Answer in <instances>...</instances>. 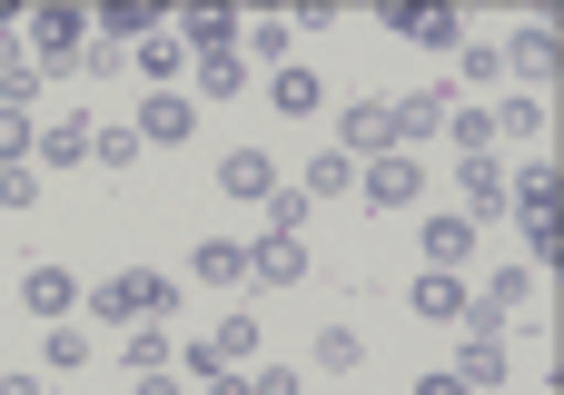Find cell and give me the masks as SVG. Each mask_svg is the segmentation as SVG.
<instances>
[{"mask_svg":"<svg viewBox=\"0 0 564 395\" xmlns=\"http://www.w3.org/2000/svg\"><path fill=\"white\" fill-rule=\"evenodd\" d=\"M129 129H139V149H178V139L198 129V99H188V89H149Z\"/></svg>","mask_w":564,"mask_h":395,"instance_id":"277c9868","label":"cell"},{"mask_svg":"<svg viewBox=\"0 0 564 395\" xmlns=\"http://www.w3.org/2000/svg\"><path fill=\"white\" fill-rule=\"evenodd\" d=\"M525 267H535V277H555V267H564V208H555V218H525Z\"/></svg>","mask_w":564,"mask_h":395,"instance_id":"d4e9b609","label":"cell"},{"mask_svg":"<svg viewBox=\"0 0 564 395\" xmlns=\"http://www.w3.org/2000/svg\"><path fill=\"white\" fill-rule=\"evenodd\" d=\"M486 307L525 317V307H535V267H525V257H516V267H496V277H486Z\"/></svg>","mask_w":564,"mask_h":395,"instance_id":"4316f807","label":"cell"},{"mask_svg":"<svg viewBox=\"0 0 564 395\" xmlns=\"http://www.w3.org/2000/svg\"><path fill=\"white\" fill-rule=\"evenodd\" d=\"M297 386H307L297 366H258V376H248V395H297Z\"/></svg>","mask_w":564,"mask_h":395,"instance_id":"74e56055","label":"cell"},{"mask_svg":"<svg viewBox=\"0 0 564 395\" xmlns=\"http://www.w3.org/2000/svg\"><path fill=\"white\" fill-rule=\"evenodd\" d=\"M40 366H59V376H79V366H89V327H69V317H59V327L40 337Z\"/></svg>","mask_w":564,"mask_h":395,"instance_id":"83f0119b","label":"cell"},{"mask_svg":"<svg viewBox=\"0 0 564 395\" xmlns=\"http://www.w3.org/2000/svg\"><path fill=\"white\" fill-rule=\"evenodd\" d=\"M89 139H99V119H50V129H40V158H50V168H79Z\"/></svg>","mask_w":564,"mask_h":395,"instance_id":"cb8c5ba5","label":"cell"},{"mask_svg":"<svg viewBox=\"0 0 564 395\" xmlns=\"http://www.w3.org/2000/svg\"><path fill=\"white\" fill-rule=\"evenodd\" d=\"M446 376H456L466 395H506V376H516V366H506V347H496V337H466Z\"/></svg>","mask_w":564,"mask_h":395,"instance_id":"7c38bea8","label":"cell"},{"mask_svg":"<svg viewBox=\"0 0 564 395\" xmlns=\"http://www.w3.org/2000/svg\"><path fill=\"white\" fill-rule=\"evenodd\" d=\"M188 277L198 287H248V238H198L188 248Z\"/></svg>","mask_w":564,"mask_h":395,"instance_id":"5bb4252c","label":"cell"},{"mask_svg":"<svg viewBox=\"0 0 564 395\" xmlns=\"http://www.w3.org/2000/svg\"><path fill=\"white\" fill-rule=\"evenodd\" d=\"M307 277V238H248V287H297Z\"/></svg>","mask_w":564,"mask_h":395,"instance_id":"30bf717a","label":"cell"},{"mask_svg":"<svg viewBox=\"0 0 564 395\" xmlns=\"http://www.w3.org/2000/svg\"><path fill=\"white\" fill-rule=\"evenodd\" d=\"M307 218H317V208H307L297 188H278V198H268V238H307Z\"/></svg>","mask_w":564,"mask_h":395,"instance_id":"836d02e7","label":"cell"},{"mask_svg":"<svg viewBox=\"0 0 564 395\" xmlns=\"http://www.w3.org/2000/svg\"><path fill=\"white\" fill-rule=\"evenodd\" d=\"M30 50H40V79H79L89 20H79V10H40V20H30Z\"/></svg>","mask_w":564,"mask_h":395,"instance_id":"7a4b0ae2","label":"cell"},{"mask_svg":"<svg viewBox=\"0 0 564 395\" xmlns=\"http://www.w3.org/2000/svg\"><path fill=\"white\" fill-rule=\"evenodd\" d=\"M506 327H516V317H506V307H486V297H476V307H466V337H496V347H506Z\"/></svg>","mask_w":564,"mask_h":395,"instance_id":"d590c367","label":"cell"},{"mask_svg":"<svg viewBox=\"0 0 564 395\" xmlns=\"http://www.w3.org/2000/svg\"><path fill=\"white\" fill-rule=\"evenodd\" d=\"M406 307H416V317H436V327H466L476 287H466V277H446V267H426V277L406 287Z\"/></svg>","mask_w":564,"mask_h":395,"instance_id":"8fae6325","label":"cell"},{"mask_svg":"<svg viewBox=\"0 0 564 395\" xmlns=\"http://www.w3.org/2000/svg\"><path fill=\"white\" fill-rule=\"evenodd\" d=\"M456 79H506V59H496L486 40H466V59H456Z\"/></svg>","mask_w":564,"mask_h":395,"instance_id":"e575fe53","label":"cell"},{"mask_svg":"<svg viewBox=\"0 0 564 395\" xmlns=\"http://www.w3.org/2000/svg\"><path fill=\"white\" fill-rule=\"evenodd\" d=\"M0 395H40V376H0Z\"/></svg>","mask_w":564,"mask_h":395,"instance_id":"60d3db41","label":"cell"},{"mask_svg":"<svg viewBox=\"0 0 564 395\" xmlns=\"http://www.w3.org/2000/svg\"><path fill=\"white\" fill-rule=\"evenodd\" d=\"M496 59H506V79H555V69H564V40L545 30V20H525V30H516Z\"/></svg>","mask_w":564,"mask_h":395,"instance_id":"9c48e42d","label":"cell"},{"mask_svg":"<svg viewBox=\"0 0 564 395\" xmlns=\"http://www.w3.org/2000/svg\"><path fill=\"white\" fill-rule=\"evenodd\" d=\"M347 188H357V158H347V149H317V158H307V178H297V198H307V208H327V198H347Z\"/></svg>","mask_w":564,"mask_h":395,"instance_id":"ac0fdd59","label":"cell"},{"mask_svg":"<svg viewBox=\"0 0 564 395\" xmlns=\"http://www.w3.org/2000/svg\"><path fill=\"white\" fill-rule=\"evenodd\" d=\"M416 238H426V267H446V277H466V257H476V238H486V228H476L466 208H446V218H426Z\"/></svg>","mask_w":564,"mask_h":395,"instance_id":"ba28073f","label":"cell"},{"mask_svg":"<svg viewBox=\"0 0 564 395\" xmlns=\"http://www.w3.org/2000/svg\"><path fill=\"white\" fill-rule=\"evenodd\" d=\"M357 188H367V208H387V218H397V208H416V198H426V168H416L406 149H387V158H357Z\"/></svg>","mask_w":564,"mask_h":395,"instance_id":"3957f363","label":"cell"},{"mask_svg":"<svg viewBox=\"0 0 564 395\" xmlns=\"http://www.w3.org/2000/svg\"><path fill=\"white\" fill-rule=\"evenodd\" d=\"M317 99H327V79H317V69H297V59H288V69H268V109H278V119H317Z\"/></svg>","mask_w":564,"mask_h":395,"instance_id":"9a60e30c","label":"cell"},{"mask_svg":"<svg viewBox=\"0 0 564 395\" xmlns=\"http://www.w3.org/2000/svg\"><path fill=\"white\" fill-rule=\"evenodd\" d=\"M79 307L109 317V327H149V317L169 327V317H178V277H159V267H119V277H99Z\"/></svg>","mask_w":564,"mask_h":395,"instance_id":"6da1fadb","label":"cell"},{"mask_svg":"<svg viewBox=\"0 0 564 395\" xmlns=\"http://www.w3.org/2000/svg\"><path fill=\"white\" fill-rule=\"evenodd\" d=\"M89 158H99V168H139V129H129V119H99Z\"/></svg>","mask_w":564,"mask_h":395,"instance_id":"f546056e","label":"cell"},{"mask_svg":"<svg viewBox=\"0 0 564 395\" xmlns=\"http://www.w3.org/2000/svg\"><path fill=\"white\" fill-rule=\"evenodd\" d=\"M506 208H516V218H555V168H545V158H525V168L506 178Z\"/></svg>","mask_w":564,"mask_h":395,"instance_id":"603a6c76","label":"cell"},{"mask_svg":"<svg viewBox=\"0 0 564 395\" xmlns=\"http://www.w3.org/2000/svg\"><path fill=\"white\" fill-rule=\"evenodd\" d=\"M40 198V168H0V208H30Z\"/></svg>","mask_w":564,"mask_h":395,"instance_id":"8d00e7d4","label":"cell"},{"mask_svg":"<svg viewBox=\"0 0 564 395\" xmlns=\"http://www.w3.org/2000/svg\"><path fill=\"white\" fill-rule=\"evenodd\" d=\"M337 149H347V158H387V149H397L387 99H347V109H337Z\"/></svg>","mask_w":564,"mask_h":395,"instance_id":"5b68a950","label":"cell"},{"mask_svg":"<svg viewBox=\"0 0 564 395\" xmlns=\"http://www.w3.org/2000/svg\"><path fill=\"white\" fill-rule=\"evenodd\" d=\"M20 307H30V317H50V327H59V317H69V307H79V277H69V267H30V277H20Z\"/></svg>","mask_w":564,"mask_h":395,"instance_id":"e0dca14e","label":"cell"},{"mask_svg":"<svg viewBox=\"0 0 564 395\" xmlns=\"http://www.w3.org/2000/svg\"><path fill=\"white\" fill-rule=\"evenodd\" d=\"M238 89H248V59H238V50L188 59V99H238Z\"/></svg>","mask_w":564,"mask_h":395,"instance_id":"44dd1931","label":"cell"},{"mask_svg":"<svg viewBox=\"0 0 564 395\" xmlns=\"http://www.w3.org/2000/svg\"><path fill=\"white\" fill-rule=\"evenodd\" d=\"M40 158V119L30 109H0V168H30Z\"/></svg>","mask_w":564,"mask_h":395,"instance_id":"f1b7e54d","label":"cell"},{"mask_svg":"<svg viewBox=\"0 0 564 395\" xmlns=\"http://www.w3.org/2000/svg\"><path fill=\"white\" fill-rule=\"evenodd\" d=\"M446 109H456V89H446V79H426V89L387 99V119H397V149H406V139H436V129H446Z\"/></svg>","mask_w":564,"mask_h":395,"instance_id":"8992f818","label":"cell"},{"mask_svg":"<svg viewBox=\"0 0 564 395\" xmlns=\"http://www.w3.org/2000/svg\"><path fill=\"white\" fill-rule=\"evenodd\" d=\"M198 395H248V366H218V376H208Z\"/></svg>","mask_w":564,"mask_h":395,"instance_id":"f35d334b","label":"cell"},{"mask_svg":"<svg viewBox=\"0 0 564 395\" xmlns=\"http://www.w3.org/2000/svg\"><path fill=\"white\" fill-rule=\"evenodd\" d=\"M446 139H456V158H496V109L456 99V109H446Z\"/></svg>","mask_w":564,"mask_h":395,"instance_id":"7402d4cb","label":"cell"},{"mask_svg":"<svg viewBox=\"0 0 564 395\" xmlns=\"http://www.w3.org/2000/svg\"><path fill=\"white\" fill-rule=\"evenodd\" d=\"M357 356H367V337H357V327H317V366H327V376H347Z\"/></svg>","mask_w":564,"mask_h":395,"instance_id":"d6a6232c","label":"cell"},{"mask_svg":"<svg viewBox=\"0 0 564 395\" xmlns=\"http://www.w3.org/2000/svg\"><path fill=\"white\" fill-rule=\"evenodd\" d=\"M387 30L416 40V50H466V20H456V10H397V0H387Z\"/></svg>","mask_w":564,"mask_h":395,"instance_id":"4fadbf2b","label":"cell"},{"mask_svg":"<svg viewBox=\"0 0 564 395\" xmlns=\"http://www.w3.org/2000/svg\"><path fill=\"white\" fill-rule=\"evenodd\" d=\"M535 129H545V99H535V89H516V99L496 109V139H535Z\"/></svg>","mask_w":564,"mask_h":395,"instance_id":"1f68e13d","label":"cell"},{"mask_svg":"<svg viewBox=\"0 0 564 395\" xmlns=\"http://www.w3.org/2000/svg\"><path fill=\"white\" fill-rule=\"evenodd\" d=\"M218 188H228L238 208H268V198H278V158H268V149H228V158H218Z\"/></svg>","mask_w":564,"mask_h":395,"instance_id":"52a82bcc","label":"cell"},{"mask_svg":"<svg viewBox=\"0 0 564 395\" xmlns=\"http://www.w3.org/2000/svg\"><path fill=\"white\" fill-rule=\"evenodd\" d=\"M456 198H466V218L486 228V218L506 208V168H496V158H456Z\"/></svg>","mask_w":564,"mask_h":395,"instance_id":"2e32d148","label":"cell"},{"mask_svg":"<svg viewBox=\"0 0 564 395\" xmlns=\"http://www.w3.org/2000/svg\"><path fill=\"white\" fill-rule=\"evenodd\" d=\"M238 40H248V59H268V69H288V50H297V20H248Z\"/></svg>","mask_w":564,"mask_h":395,"instance_id":"484cf974","label":"cell"},{"mask_svg":"<svg viewBox=\"0 0 564 395\" xmlns=\"http://www.w3.org/2000/svg\"><path fill=\"white\" fill-rule=\"evenodd\" d=\"M139 395H178V386H169V376H139Z\"/></svg>","mask_w":564,"mask_h":395,"instance_id":"b9f144b4","label":"cell"},{"mask_svg":"<svg viewBox=\"0 0 564 395\" xmlns=\"http://www.w3.org/2000/svg\"><path fill=\"white\" fill-rule=\"evenodd\" d=\"M119 356H129V376H169V356H178V337L149 317V327H119Z\"/></svg>","mask_w":564,"mask_h":395,"instance_id":"d6986e66","label":"cell"},{"mask_svg":"<svg viewBox=\"0 0 564 395\" xmlns=\"http://www.w3.org/2000/svg\"><path fill=\"white\" fill-rule=\"evenodd\" d=\"M139 79H149V89H178V79H188V50H178V30H149V40H139Z\"/></svg>","mask_w":564,"mask_h":395,"instance_id":"ffe728a7","label":"cell"},{"mask_svg":"<svg viewBox=\"0 0 564 395\" xmlns=\"http://www.w3.org/2000/svg\"><path fill=\"white\" fill-rule=\"evenodd\" d=\"M416 395H466V386H456V376H446V366H436V376H416Z\"/></svg>","mask_w":564,"mask_h":395,"instance_id":"ab89813d","label":"cell"},{"mask_svg":"<svg viewBox=\"0 0 564 395\" xmlns=\"http://www.w3.org/2000/svg\"><path fill=\"white\" fill-rule=\"evenodd\" d=\"M208 347H218V366H248V356H258V317H218Z\"/></svg>","mask_w":564,"mask_h":395,"instance_id":"4dcf8cb0","label":"cell"}]
</instances>
